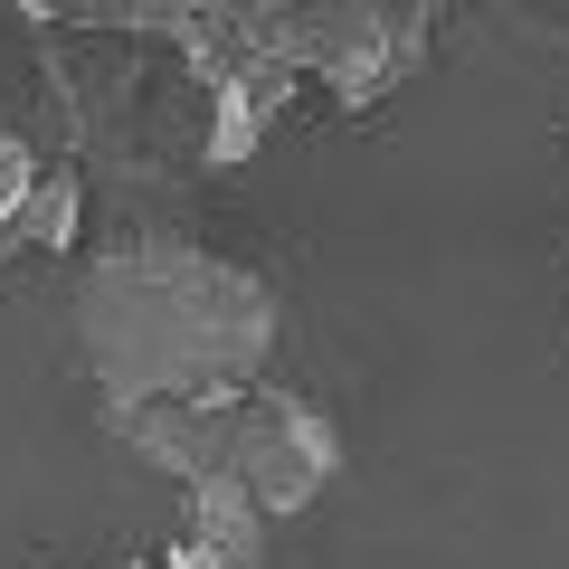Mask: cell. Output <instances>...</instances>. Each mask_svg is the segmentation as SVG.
Segmentation results:
<instances>
[{"instance_id":"6da1fadb","label":"cell","mask_w":569,"mask_h":569,"mask_svg":"<svg viewBox=\"0 0 569 569\" xmlns=\"http://www.w3.org/2000/svg\"><path fill=\"white\" fill-rule=\"evenodd\" d=\"M276 323V284L190 238H114L77 276V361L104 389V408L257 380Z\"/></svg>"},{"instance_id":"7a4b0ae2","label":"cell","mask_w":569,"mask_h":569,"mask_svg":"<svg viewBox=\"0 0 569 569\" xmlns=\"http://www.w3.org/2000/svg\"><path fill=\"white\" fill-rule=\"evenodd\" d=\"M104 427H114L142 466H162L171 485H200V475L247 485L276 522L305 512L342 475L332 418L305 389H276L266 370L238 380V389H190V399H123V408H104Z\"/></svg>"},{"instance_id":"3957f363","label":"cell","mask_w":569,"mask_h":569,"mask_svg":"<svg viewBox=\"0 0 569 569\" xmlns=\"http://www.w3.org/2000/svg\"><path fill=\"white\" fill-rule=\"evenodd\" d=\"M190 493V550H209L219 569H266V550H276V512L257 503L247 485H228V475H200Z\"/></svg>"},{"instance_id":"277c9868","label":"cell","mask_w":569,"mask_h":569,"mask_svg":"<svg viewBox=\"0 0 569 569\" xmlns=\"http://www.w3.org/2000/svg\"><path fill=\"white\" fill-rule=\"evenodd\" d=\"M39 152H29L20 133H0V266H10V247H20V209H29V190H39Z\"/></svg>"},{"instance_id":"5b68a950","label":"cell","mask_w":569,"mask_h":569,"mask_svg":"<svg viewBox=\"0 0 569 569\" xmlns=\"http://www.w3.org/2000/svg\"><path fill=\"white\" fill-rule=\"evenodd\" d=\"M133 569H219V560H209V550H190V541H181V550H162V560H133Z\"/></svg>"},{"instance_id":"8992f818","label":"cell","mask_w":569,"mask_h":569,"mask_svg":"<svg viewBox=\"0 0 569 569\" xmlns=\"http://www.w3.org/2000/svg\"><path fill=\"white\" fill-rule=\"evenodd\" d=\"M10 10H20V20H39V29H58V20H67V0H10Z\"/></svg>"}]
</instances>
